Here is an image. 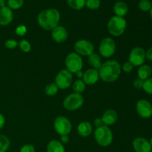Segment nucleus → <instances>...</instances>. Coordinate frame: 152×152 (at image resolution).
Wrapping results in <instances>:
<instances>
[{
    "label": "nucleus",
    "instance_id": "obj_25",
    "mask_svg": "<svg viewBox=\"0 0 152 152\" xmlns=\"http://www.w3.org/2000/svg\"><path fill=\"white\" fill-rule=\"evenodd\" d=\"M10 145V140L7 136L0 134V152H6Z\"/></svg>",
    "mask_w": 152,
    "mask_h": 152
},
{
    "label": "nucleus",
    "instance_id": "obj_43",
    "mask_svg": "<svg viewBox=\"0 0 152 152\" xmlns=\"http://www.w3.org/2000/svg\"><path fill=\"white\" fill-rule=\"evenodd\" d=\"M149 13H150V16H151V19H152V7L151 8V10H150Z\"/></svg>",
    "mask_w": 152,
    "mask_h": 152
},
{
    "label": "nucleus",
    "instance_id": "obj_30",
    "mask_svg": "<svg viewBox=\"0 0 152 152\" xmlns=\"http://www.w3.org/2000/svg\"><path fill=\"white\" fill-rule=\"evenodd\" d=\"M145 93L152 95V77H151L148 80H145L142 85V88Z\"/></svg>",
    "mask_w": 152,
    "mask_h": 152
},
{
    "label": "nucleus",
    "instance_id": "obj_16",
    "mask_svg": "<svg viewBox=\"0 0 152 152\" xmlns=\"http://www.w3.org/2000/svg\"><path fill=\"white\" fill-rule=\"evenodd\" d=\"M13 19V13L10 8L5 6L0 8V25L6 26L12 22Z\"/></svg>",
    "mask_w": 152,
    "mask_h": 152
},
{
    "label": "nucleus",
    "instance_id": "obj_13",
    "mask_svg": "<svg viewBox=\"0 0 152 152\" xmlns=\"http://www.w3.org/2000/svg\"><path fill=\"white\" fill-rule=\"evenodd\" d=\"M135 152H151L152 147L150 142L144 137H137L132 142Z\"/></svg>",
    "mask_w": 152,
    "mask_h": 152
},
{
    "label": "nucleus",
    "instance_id": "obj_39",
    "mask_svg": "<svg viewBox=\"0 0 152 152\" xmlns=\"http://www.w3.org/2000/svg\"><path fill=\"white\" fill-rule=\"evenodd\" d=\"M4 124H5V119H4V117L2 114H0V130L3 129Z\"/></svg>",
    "mask_w": 152,
    "mask_h": 152
},
{
    "label": "nucleus",
    "instance_id": "obj_32",
    "mask_svg": "<svg viewBox=\"0 0 152 152\" xmlns=\"http://www.w3.org/2000/svg\"><path fill=\"white\" fill-rule=\"evenodd\" d=\"M4 45L8 49H14L17 47L18 43L15 39H7L4 42Z\"/></svg>",
    "mask_w": 152,
    "mask_h": 152
},
{
    "label": "nucleus",
    "instance_id": "obj_12",
    "mask_svg": "<svg viewBox=\"0 0 152 152\" xmlns=\"http://www.w3.org/2000/svg\"><path fill=\"white\" fill-rule=\"evenodd\" d=\"M138 115L143 119H149L152 116V105L146 99H140L136 105Z\"/></svg>",
    "mask_w": 152,
    "mask_h": 152
},
{
    "label": "nucleus",
    "instance_id": "obj_24",
    "mask_svg": "<svg viewBox=\"0 0 152 152\" xmlns=\"http://www.w3.org/2000/svg\"><path fill=\"white\" fill-rule=\"evenodd\" d=\"M86 84L83 80H77L73 84V90L74 93L82 94L86 90Z\"/></svg>",
    "mask_w": 152,
    "mask_h": 152
},
{
    "label": "nucleus",
    "instance_id": "obj_19",
    "mask_svg": "<svg viewBox=\"0 0 152 152\" xmlns=\"http://www.w3.org/2000/svg\"><path fill=\"white\" fill-rule=\"evenodd\" d=\"M114 11L116 16L124 17L129 12V6L125 1H119L114 4Z\"/></svg>",
    "mask_w": 152,
    "mask_h": 152
},
{
    "label": "nucleus",
    "instance_id": "obj_7",
    "mask_svg": "<svg viewBox=\"0 0 152 152\" xmlns=\"http://www.w3.org/2000/svg\"><path fill=\"white\" fill-rule=\"evenodd\" d=\"M53 127L56 133L59 134L60 136H63L69 134L72 129V124L67 117L59 116L55 119L53 122Z\"/></svg>",
    "mask_w": 152,
    "mask_h": 152
},
{
    "label": "nucleus",
    "instance_id": "obj_40",
    "mask_svg": "<svg viewBox=\"0 0 152 152\" xmlns=\"http://www.w3.org/2000/svg\"><path fill=\"white\" fill-rule=\"evenodd\" d=\"M60 140L62 143H68L69 141V137L68 135H63V136H61Z\"/></svg>",
    "mask_w": 152,
    "mask_h": 152
},
{
    "label": "nucleus",
    "instance_id": "obj_28",
    "mask_svg": "<svg viewBox=\"0 0 152 152\" xmlns=\"http://www.w3.org/2000/svg\"><path fill=\"white\" fill-rule=\"evenodd\" d=\"M138 7L143 12L150 11L152 7V3L150 0H140L138 3Z\"/></svg>",
    "mask_w": 152,
    "mask_h": 152
},
{
    "label": "nucleus",
    "instance_id": "obj_34",
    "mask_svg": "<svg viewBox=\"0 0 152 152\" xmlns=\"http://www.w3.org/2000/svg\"><path fill=\"white\" fill-rule=\"evenodd\" d=\"M19 152H35V148L31 144H26L21 148Z\"/></svg>",
    "mask_w": 152,
    "mask_h": 152
},
{
    "label": "nucleus",
    "instance_id": "obj_6",
    "mask_svg": "<svg viewBox=\"0 0 152 152\" xmlns=\"http://www.w3.org/2000/svg\"><path fill=\"white\" fill-rule=\"evenodd\" d=\"M84 98L81 94L73 93L68 95L63 101V106L68 111H76L83 106Z\"/></svg>",
    "mask_w": 152,
    "mask_h": 152
},
{
    "label": "nucleus",
    "instance_id": "obj_20",
    "mask_svg": "<svg viewBox=\"0 0 152 152\" xmlns=\"http://www.w3.org/2000/svg\"><path fill=\"white\" fill-rule=\"evenodd\" d=\"M151 67L148 65H142L141 66L139 67L137 71V75L138 78L140 79L142 81H145V80H148V78H150L151 76Z\"/></svg>",
    "mask_w": 152,
    "mask_h": 152
},
{
    "label": "nucleus",
    "instance_id": "obj_10",
    "mask_svg": "<svg viewBox=\"0 0 152 152\" xmlns=\"http://www.w3.org/2000/svg\"><path fill=\"white\" fill-rule=\"evenodd\" d=\"M145 59V50L141 47H135L131 51L129 57V62L134 67H140L143 65Z\"/></svg>",
    "mask_w": 152,
    "mask_h": 152
},
{
    "label": "nucleus",
    "instance_id": "obj_15",
    "mask_svg": "<svg viewBox=\"0 0 152 152\" xmlns=\"http://www.w3.org/2000/svg\"><path fill=\"white\" fill-rule=\"evenodd\" d=\"M52 38L56 42L62 43L66 41L68 39V34L67 30L62 26H56L54 29L52 30Z\"/></svg>",
    "mask_w": 152,
    "mask_h": 152
},
{
    "label": "nucleus",
    "instance_id": "obj_14",
    "mask_svg": "<svg viewBox=\"0 0 152 152\" xmlns=\"http://www.w3.org/2000/svg\"><path fill=\"white\" fill-rule=\"evenodd\" d=\"M99 79V71L98 70L94 68H90L88 69L83 73V80L86 85L92 86V85L96 84Z\"/></svg>",
    "mask_w": 152,
    "mask_h": 152
},
{
    "label": "nucleus",
    "instance_id": "obj_22",
    "mask_svg": "<svg viewBox=\"0 0 152 152\" xmlns=\"http://www.w3.org/2000/svg\"><path fill=\"white\" fill-rule=\"evenodd\" d=\"M88 63L93 68L96 70H99V68H100L101 65H102V62H101V58L99 56V55L98 53H96L94 52L93 53L88 56Z\"/></svg>",
    "mask_w": 152,
    "mask_h": 152
},
{
    "label": "nucleus",
    "instance_id": "obj_4",
    "mask_svg": "<svg viewBox=\"0 0 152 152\" xmlns=\"http://www.w3.org/2000/svg\"><path fill=\"white\" fill-rule=\"evenodd\" d=\"M94 138L96 143L100 146H108L113 141L112 131L106 126L96 128L94 132Z\"/></svg>",
    "mask_w": 152,
    "mask_h": 152
},
{
    "label": "nucleus",
    "instance_id": "obj_42",
    "mask_svg": "<svg viewBox=\"0 0 152 152\" xmlns=\"http://www.w3.org/2000/svg\"><path fill=\"white\" fill-rule=\"evenodd\" d=\"M76 75H77V77H79V78H81V77H83V71H78V72L76 73Z\"/></svg>",
    "mask_w": 152,
    "mask_h": 152
},
{
    "label": "nucleus",
    "instance_id": "obj_29",
    "mask_svg": "<svg viewBox=\"0 0 152 152\" xmlns=\"http://www.w3.org/2000/svg\"><path fill=\"white\" fill-rule=\"evenodd\" d=\"M100 0H86V6L90 10H96L100 7Z\"/></svg>",
    "mask_w": 152,
    "mask_h": 152
},
{
    "label": "nucleus",
    "instance_id": "obj_44",
    "mask_svg": "<svg viewBox=\"0 0 152 152\" xmlns=\"http://www.w3.org/2000/svg\"><path fill=\"white\" fill-rule=\"evenodd\" d=\"M150 144H151V147H152V137L151 138V140H150Z\"/></svg>",
    "mask_w": 152,
    "mask_h": 152
},
{
    "label": "nucleus",
    "instance_id": "obj_3",
    "mask_svg": "<svg viewBox=\"0 0 152 152\" xmlns=\"http://www.w3.org/2000/svg\"><path fill=\"white\" fill-rule=\"evenodd\" d=\"M127 22L124 17L114 16L110 19L108 23V31L114 37H120L124 34Z\"/></svg>",
    "mask_w": 152,
    "mask_h": 152
},
{
    "label": "nucleus",
    "instance_id": "obj_8",
    "mask_svg": "<svg viewBox=\"0 0 152 152\" xmlns=\"http://www.w3.org/2000/svg\"><path fill=\"white\" fill-rule=\"evenodd\" d=\"M99 53L102 56L110 58L115 53L116 43L111 37H105L101 41L99 47Z\"/></svg>",
    "mask_w": 152,
    "mask_h": 152
},
{
    "label": "nucleus",
    "instance_id": "obj_37",
    "mask_svg": "<svg viewBox=\"0 0 152 152\" xmlns=\"http://www.w3.org/2000/svg\"><path fill=\"white\" fill-rule=\"evenodd\" d=\"M94 125L95 127L96 128H99L101 127V126H104L103 124V122H102V118H96L94 121Z\"/></svg>",
    "mask_w": 152,
    "mask_h": 152
},
{
    "label": "nucleus",
    "instance_id": "obj_35",
    "mask_svg": "<svg viewBox=\"0 0 152 152\" xmlns=\"http://www.w3.org/2000/svg\"><path fill=\"white\" fill-rule=\"evenodd\" d=\"M123 70L124 72L126 73H131L134 69V66L131 62H126L123 64Z\"/></svg>",
    "mask_w": 152,
    "mask_h": 152
},
{
    "label": "nucleus",
    "instance_id": "obj_31",
    "mask_svg": "<svg viewBox=\"0 0 152 152\" xmlns=\"http://www.w3.org/2000/svg\"><path fill=\"white\" fill-rule=\"evenodd\" d=\"M19 48L21 49V50H22L25 53H28L30 50H31V43L26 39H22L21 40L19 44Z\"/></svg>",
    "mask_w": 152,
    "mask_h": 152
},
{
    "label": "nucleus",
    "instance_id": "obj_18",
    "mask_svg": "<svg viewBox=\"0 0 152 152\" xmlns=\"http://www.w3.org/2000/svg\"><path fill=\"white\" fill-rule=\"evenodd\" d=\"M92 130L93 128L89 122H82L77 126V133L83 137H87L90 136L92 133Z\"/></svg>",
    "mask_w": 152,
    "mask_h": 152
},
{
    "label": "nucleus",
    "instance_id": "obj_33",
    "mask_svg": "<svg viewBox=\"0 0 152 152\" xmlns=\"http://www.w3.org/2000/svg\"><path fill=\"white\" fill-rule=\"evenodd\" d=\"M16 34H17L18 36H19V37H22V36L25 35L27 33V28L26 26H25V25H19V26L17 27V28H16Z\"/></svg>",
    "mask_w": 152,
    "mask_h": 152
},
{
    "label": "nucleus",
    "instance_id": "obj_1",
    "mask_svg": "<svg viewBox=\"0 0 152 152\" xmlns=\"http://www.w3.org/2000/svg\"><path fill=\"white\" fill-rule=\"evenodd\" d=\"M121 65L116 60H108L101 65L99 68V78L105 83L115 82L121 74Z\"/></svg>",
    "mask_w": 152,
    "mask_h": 152
},
{
    "label": "nucleus",
    "instance_id": "obj_36",
    "mask_svg": "<svg viewBox=\"0 0 152 152\" xmlns=\"http://www.w3.org/2000/svg\"><path fill=\"white\" fill-rule=\"evenodd\" d=\"M143 82L142 80H141L140 79H136L133 82V86L134 87V88H136L137 90H140V89L142 88V85H143Z\"/></svg>",
    "mask_w": 152,
    "mask_h": 152
},
{
    "label": "nucleus",
    "instance_id": "obj_23",
    "mask_svg": "<svg viewBox=\"0 0 152 152\" xmlns=\"http://www.w3.org/2000/svg\"><path fill=\"white\" fill-rule=\"evenodd\" d=\"M86 0H67L68 6L74 10H81L86 6Z\"/></svg>",
    "mask_w": 152,
    "mask_h": 152
},
{
    "label": "nucleus",
    "instance_id": "obj_27",
    "mask_svg": "<svg viewBox=\"0 0 152 152\" xmlns=\"http://www.w3.org/2000/svg\"><path fill=\"white\" fill-rule=\"evenodd\" d=\"M7 4L11 10H18L24 4V0H7Z\"/></svg>",
    "mask_w": 152,
    "mask_h": 152
},
{
    "label": "nucleus",
    "instance_id": "obj_5",
    "mask_svg": "<svg viewBox=\"0 0 152 152\" xmlns=\"http://www.w3.org/2000/svg\"><path fill=\"white\" fill-rule=\"evenodd\" d=\"M65 62L66 69L72 74H76L78 71H82L83 65V59L81 56L76 52H72L67 55Z\"/></svg>",
    "mask_w": 152,
    "mask_h": 152
},
{
    "label": "nucleus",
    "instance_id": "obj_9",
    "mask_svg": "<svg viewBox=\"0 0 152 152\" xmlns=\"http://www.w3.org/2000/svg\"><path fill=\"white\" fill-rule=\"evenodd\" d=\"M73 82V74L67 69H62L56 74L55 83L61 90L67 89L71 86Z\"/></svg>",
    "mask_w": 152,
    "mask_h": 152
},
{
    "label": "nucleus",
    "instance_id": "obj_45",
    "mask_svg": "<svg viewBox=\"0 0 152 152\" xmlns=\"http://www.w3.org/2000/svg\"><path fill=\"white\" fill-rule=\"evenodd\" d=\"M151 73H152V66L151 67Z\"/></svg>",
    "mask_w": 152,
    "mask_h": 152
},
{
    "label": "nucleus",
    "instance_id": "obj_26",
    "mask_svg": "<svg viewBox=\"0 0 152 152\" xmlns=\"http://www.w3.org/2000/svg\"><path fill=\"white\" fill-rule=\"evenodd\" d=\"M58 90H59V88L57 87L55 83H49L45 88V92L48 96H50L56 95L57 94Z\"/></svg>",
    "mask_w": 152,
    "mask_h": 152
},
{
    "label": "nucleus",
    "instance_id": "obj_38",
    "mask_svg": "<svg viewBox=\"0 0 152 152\" xmlns=\"http://www.w3.org/2000/svg\"><path fill=\"white\" fill-rule=\"evenodd\" d=\"M145 58L148 60L152 62V47L148 48V50L145 51Z\"/></svg>",
    "mask_w": 152,
    "mask_h": 152
},
{
    "label": "nucleus",
    "instance_id": "obj_41",
    "mask_svg": "<svg viewBox=\"0 0 152 152\" xmlns=\"http://www.w3.org/2000/svg\"><path fill=\"white\" fill-rule=\"evenodd\" d=\"M6 3H7L6 0H0V8L5 7Z\"/></svg>",
    "mask_w": 152,
    "mask_h": 152
},
{
    "label": "nucleus",
    "instance_id": "obj_11",
    "mask_svg": "<svg viewBox=\"0 0 152 152\" xmlns=\"http://www.w3.org/2000/svg\"><path fill=\"white\" fill-rule=\"evenodd\" d=\"M74 50L80 56H90L94 51V45L88 40L80 39L74 44Z\"/></svg>",
    "mask_w": 152,
    "mask_h": 152
},
{
    "label": "nucleus",
    "instance_id": "obj_17",
    "mask_svg": "<svg viewBox=\"0 0 152 152\" xmlns=\"http://www.w3.org/2000/svg\"><path fill=\"white\" fill-rule=\"evenodd\" d=\"M102 120L104 126H109L114 125L118 119V114L113 109H108L104 111L102 116Z\"/></svg>",
    "mask_w": 152,
    "mask_h": 152
},
{
    "label": "nucleus",
    "instance_id": "obj_2",
    "mask_svg": "<svg viewBox=\"0 0 152 152\" xmlns=\"http://www.w3.org/2000/svg\"><path fill=\"white\" fill-rule=\"evenodd\" d=\"M60 20V13L59 10L54 8L43 10L37 16L39 25L46 31H52L58 26Z\"/></svg>",
    "mask_w": 152,
    "mask_h": 152
},
{
    "label": "nucleus",
    "instance_id": "obj_21",
    "mask_svg": "<svg viewBox=\"0 0 152 152\" xmlns=\"http://www.w3.org/2000/svg\"><path fill=\"white\" fill-rule=\"evenodd\" d=\"M47 152H65V150L62 142L54 140L48 143Z\"/></svg>",
    "mask_w": 152,
    "mask_h": 152
}]
</instances>
